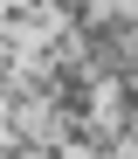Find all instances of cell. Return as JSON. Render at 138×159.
I'll return each mask as SVG.
<instances>
[{
    "label": "cell",
    "instance_id": "cell-1",
    "mask_svg": "<svg viewBox=\"0 0 138 159\" xmlns=\"http://www.w3.org/2000/svg\"><path fill=\"white\" fill-rule=\"evenodd\" d=\"M97 104H104V83H97V76L76 62V69H62V76H55L48 118H97Z\"/></svg>",
    "mask_w": 138,
    "mask_h": 159
},
{
    "label": "cell",
    "instance_id": "cell-2",
    "mask_svg": "<svg viewBox=\"0 0 138 159\" xmlns=\"http://www.w3.org/2000/svg\"><path fill=\"white\" fill-rule=\"evenodd\" d=\"M42 152H48V131H42V125H7L0 159H42Z\"/></svg>",
    "mask_w": 138,
    "mask_h": 159
},
{
    "label": "cell",
    "instance_id": "cell-3",
    "mask_svg": "<svg viewBox=\"0 0 138 159\" xmlns=\"http://www.w3.org/2000/svg\"><path fill=\"white\" fill-rule=\"evenodd\" d=\"M118 159H138V152H118Z\"/></svg>",
    "mask_w": 138,
    "mask_h": 159
},
{
    "label": "cell",
    "instance_id": "cell-4",
    "mask_svg": "<svg viewBox=\"0 0 138 159\" xmlns=\"http://www.w3.org/2000/svg\"><path fill=\"white\" fill-rule=\"evenodd\" d=\"M131 14H138V0H131Z\"/></svg>",
    "mask_w": 138,
    "mask_h": 159
}]
</instances>
